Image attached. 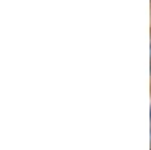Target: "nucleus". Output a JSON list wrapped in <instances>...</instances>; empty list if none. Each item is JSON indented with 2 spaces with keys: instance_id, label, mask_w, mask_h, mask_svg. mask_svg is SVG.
Returning a JSON list of instances; mask_svg holds the SVG:
<instances>
[{
  "instance_id": "nucleus-1",
  "label": "nucleus",
  "mask_w": 151,
  "mask_h": 150,
  "mask_svg": "<svg viewBox=\"0 0 151 150\" xmlns=\"http://www.w3.org/2000/svg\"><path fill=\"white\" fill-rule=\"evenodd\" d=\"M150 126H151V105H150Z\"/></svg>"
},
{
  "instance_id": "nucleus-2",
  "label": "nucleus",
  "mask_w": 151,
  "mask_h": 150,
  "mask_svg": "<svg viewBox=\"0 0 151 150\" xmlns=\"http://www.w3.org/2000/svg\"><path fill=\"white\" fill-rule=\"evenodd\" d=\"M150 147H151V126H150Z\"/></svg>"
},
{
  "instance_id": "nucleus-3",
  "label": "nucleus",
  "mask_w": 151,
  "mask_h": 150,
  "mask_svg": "<svg viewBox=\"0 0 151 150\" xmlns=\"http://www.w3.org/2000/svg\"><path fill=\"white\" fill-rule=\"evenodd\" d=\"M150 62H151V43H150Z\"/></svg>"
},
{
  "instance_id": "nucleus-4",
  "label": "nucleus",
  "mask_w": 151,
  "mask_h": 150,
  "mask_svg": "<svg viewBox=\"0 0 151 150\" xmlns=\"http://www.w3.org/2000/svg\"><path fill=\"white\" fill-rule=\"evenodd\" d=\"M150 150H151V147H150Z\"/></svg>"
}]
</instances>
